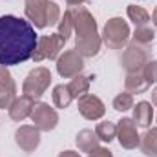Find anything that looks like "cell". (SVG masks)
<instances>
[{
	"instance_id": "obj_22",
	"label": "cell",
	"mask_w": 157,
	"mask_h": 157,
	"mask_svg": "<svg viewBox=\"0 0 157 157\" xmlns=\"http://www.w3.org/2000/svg\"><path fill=\"white\" fill-rule=\"evenodd\" d=\"M51 97H53L55 108H59V110H66V108L71 104V101H73V97H71V93H70V90H68L66 84H57V86L53 88Z\"/></svg>"
},
{
	"instance_id": "obj_10",
	"label": "cell",
	"mask_w": 157,
	"mask_h": 157,
	"mask_svg": "<svg viewBox=\"0 0 157 157\" xmlns=\"http://www.w3.org/2000/svg\"><path fill=\"white\" fill-rule=\"evenodd\" d=\"M40 130L33 124H24L20 128H17L15 132V143L17 146L26 152V154H33L40 146Z\"/></svg>"
},
{
	"instance_id": "obj_12",
	"label": "cell",
	"mask_w": 157,
	"mask_h": 157,
	"mask_svg": "<svg viewBox=\"0 0 157 157\" xmlns=\"http://www.w3.org/2000/svg\"><path fill=\"white\" fill-rule=\"evenodd\" d=\"M117 139L124 150H135L139 146L141 135L137 133V124L132 117H122L117 122Z\"/></svg>"
},
{
	"instance_id": "obj_25",
	"label": "cell",
	"mask_w": 157,
	"mask_h": 157,
	"mask_svg": "<svg viewBox=\"0 0 157 157\" xmlns=\"http://www.w3.org/2000/svg\"><path fill=\"white\" fill-rule=\"evenodd\" d=\"M112 106H113V110H115V112H121V113H124V112L132 110V108L135 106V104H133V95H132V93H128V91L124 90L122 93H119L117 97L113 99Z\"/></svg>"
},
{
	"instance_id": "obj_11",
	"label": "cell",
	"mask_w": 157,
	"mask_h": 157,
	"mask_svg": "<svg viewBox=\"0 0 157 157\" xmlns=\"http://www.w3.org/2000/svg\"><path fill=\"white\" fill-rule=\"evenodd\" d=\"M77 106H78V113L88 121H99L106 113L104 102L97 95H91V93H84L82 97H78Z\"/></svg>"
},
{
	"instance_id": "obj_20",
	"label": "cell",
	"mask_w": 157,
	"mask_h": 157,
	"mask_svg": "<svg viewBox=\"0 0 157 157\" xmlns=\"http://www.w3.org/2000/svg\"><path fill=\"white\" fill-rule=\"evenodd\" d=\"M126 15L128 18L135 24V28H141V26H148L150 24V13L143 7V6H137V4H132L126 7Z\"/></svg>"
},
{
	"instance_id": "obj_4",
	"label": "cell",
	"mask_w": 157,
	"mask_h": 157,
	"mask_svg": "<svg viewBox=\"0 0 157 157\" xmlns=\"http://www.w3.org/2000/svg\"><path fill=\"white\" fill-rule=\"evenodd\" d=\"M130 37H132L130 26H128V22L122 20L121 17L110 18V20L104 24L102 35H101L102 42H104L110 49H122V48H126Z\"/></svg>"
},
{
	"instance_id": "obj_16",
	"label": "cell",
	"mask_w": 157,
	"mask_h": 157,
	"mask_svg": "<svg viewBox=\"0 0 157 157\" xmlns=\"http://www.w3.org/2000/svg\"><path fill=\"white\" fill-rule=\"evenodd\" d=\"M124 88L128 93L132 95H139V93H144L148 91L150 88V82L144 78L143 71H135V73H126V78H124Z\"/></svg>"
},
{
	"instance_id": "obj_13",
	"label": "cell",
	"mask_w": 157,
	"mask_h": 157,
	"mask_svg": "<svg viewBox=\"0 0 157 157\" xmlns=\"http://www.w3.org/2000/svg\"><path fill=\"white\" fill-rule=\"evenodd\" d=\"M17 99V82L7 68L0 66V108L6 110Z\"/></svg>"
},
{
	"instance_id": "obj_6",
	"label": "cell",
	"mask_w": 157,
	"mask_h": 157,
	"mask_svg": "<svg viewBox=\"0 0 157 157\" xmlns=\"http://www.w3.org/2000/svg\"><path fill=\"white\" fill-rule=\"evenodd\" d=\"M64 44H66V40L60 39L59 33H51V35L40 37L37 40V48L33 51L31 60L33 62H42V60H55V59H59Z\"/></svg>"
},
{
	"instance_id": "obj_17",
	"label": "cell",
	"mask_w": 157,
	"mask_h": 157,
	"mask_svg": "<svg viewBox=\"0 0 157 157\" xmlns=\"http://www.w3.org/2000/svg\"><path fill=\"white\" fill-rule=\"evenodd\" d=\"M75 144H77L78 152H86V154H90L91 150H95V148L99 146V137H97V133H95L93 130L84 128V130H80V132L77 133V137H75Z\"/></svg>"
},
{
	"instance_id": "obj_21",
	"label": "cell",
	"mask_w": 157,
	"mask_h": 157,
	"mask_svg": "<svg viewBox=\"0 0 157 157\" xmlns=\"http://www.w3.org/2000/svg\"><path fill=\"white\" fill-rule=\"evenodd\" d=\"M155 40V29L150 28V26H141V28H135L133 35H132V42L141 46V48H150V44Z\"/></svg>"
},
{
	"instance_id": "obj_31",
	"label": "cell",
	"mask_w": 157,
	"mask_h": 157,
	"mask_svg": "<svg viewBox=\"0 0 157 157\" xmlns=\"http://www.w3.org/2000/svg\"><path fill=\"white\" fill-rule=\"evenodd\" d=\"M152 102H154V104L157 106V88L154 90V91H152Z\"/></svg>"
},
{
	"instance_id": "obj_3",
	"label": "cell",
	"mask_w": 157,
	"mask_h": 157,
	"mask_svg": "<svg viewBox=\"0 0 157 157\" xmlns=\"http://www.w3.org/2000/svg\"><path fill=\"white\" fill-rule=\"evenodd\" d=\"M24 11L33 28L44 29L48 26H57L62 11L53 0H24Z\"/></svg>"
},
{
	"instance_id": "obj_2",
	"label": "cell",
	"mask_w": 157,
	"mask_h": 157,
	"mask_svg": "<svg viewBox=\"0 0 157 157\" xmlns=\"http://www.w3.org/2000/svg\"><path fill=\"white\" fill-rule=\"evenodd\" d=\"M73 20V33H75V49L84 59H93L99 55L102 39L97 31V20L90 13L88 7L80 6H70L68 7Z\"/></svg>"
},
{
	"instance_id": "obj_8",
	"label": "cell",
	"mask_w": 157,
	"mask_h": 157,
	"mask_svg": "<svg viewBox=\"0 0 157 157\" xmlns=\"http://www.w3.org/2000/svg\"><path fill=\"white\" fill-rule=\"evenodd\" d=\"M84 70V57L77 49H66L57 59V73L62 78H73Z\"/></svg>"
},
{
	"instance_id": "obj_27",
	"label": "cell",
	"mask_w": 157,
	"mask_h": 157,
	"mask_svg": "<svg viewBox=\"0 0 157 157\" xmlns=\"http://www.w3.org/2000/svg\"><path fill=\"white\" fill-rule=\"evenodd\" d=\"M88 157H113V154L108 150V148H104V146H97L95 150H91Z\"/></svg>"
},
{
	"instance_id": "obj_1",
	"label": "cell",
	"mask_w": 157,
	"mask_h": 157,
	"mask_svg": "<svg viewBox=\"0 0 157 157\" xmlns=\"http://www.w3.org/2000/svg\"><path fill=\"white\" fill-rule=\"evenodd\" d=\"M37 40L39 37L29 20L15 15L0 17V66L9 68L29 60Z\"/></svg>"
},
{
	"instance_id": "obj_9",
	"label": "cell",
	"mask_w": 157,
	"mask_h": 157,
	"mask_svg": "<svg viewBox=\"0 0 157 157\" xmlns=\"http://www.w3.org/2000/svg\"><path fill=\"white\" fill-rule=\"evenodd\" d=\"M31 122L40 132H53L59 124V113L55 108H51L48 102H35L31 112Z\"/></svg>"
},
{
	"instance_id": "obj_30",
	"label": "cell",
	"mask_w": 157,
	"mask_h": 157,
	"mask_svg": "<svg viewBox=\"0 0 157 157\" xmlns=\"http://www.w3.org/2000/svg\"><path fill=\"white\" fill-rule=\"evenodd\" d=\"M152 22H154V26H155V29H157V6H155V9H154V13H152Z\"/></svg>"
},
{
	"instance_id": "obj_26",
	"label": "cell",
	"mask_w": 157,
	"mask_h": 157,
	"mask_svg": "<svg viewBox=\"0 0 157 157\" xmlns=\"http://www.w3.org/2000/svg\"><path fill=\"white\" fill-rule=\"evenodd\" d=\"M141 71L150 84H157V60H148Z\"/></svg>"
},
{
	"instance_id": "obj_23",
	"label": "cell",
	"mask_w": 157,
	"mask_h": 157,
	"mask_svg": "<svg viewBox=\"0 0 157 157\" xmlns=\"http://www.w3.org/2000/svg\"><path fill=\"white\" fill-rule=\"evenodd\" d=\"M95 133L99 137V141L102 143H112L117 137V124L112 121H102L95 126Z\"/></svg>"
},
{
	"instance_id": "obj_15",
	"label": "cell",
	"mask_w": 157,
	"mask_h": 157,
	"mask_svg": "<svg viewBox=\"0 0 157 157\" xmlns=\"http://www.w3.org/2000/svg\"><path fill=\"white\" fill-rule=\"evenodd\" d=\"M133 110V122L137 124V128H150L152 121H154V108H152V102H146V101H141L137 102V106L132 108Z\"/></svg>"
},
{
	"instance_id": "obj_32",
	"label": "cell",
	"mask_w": 157,
	"mask_h": 157,
	"mask_svg": "<svg viewBox=\"0 0 157 157\" xmlns=\"http://www.w3.org/2000/svg\"><path fill=\"white\" fill-rule=\"evenodd\" d=\"M155 119H157V115H155Z\"/></svg>"
},
{
	"instance_id": "obj_14",
	"label": "cell",
	"mask_w": 157,
	"mask_h": 157,
	"mask_svg": "<svg viewBox=\"0 0 157 157\" xmlns=\"http://www.w3.org/2000/svg\"><path fill=\"white\" fill-rule=\"evenodd\" d=\"M35 99L28 97V95H22V97H17L13 101V104L7 108V113L9 119L15 121V122H22L24 119H28L33 112V106H35Z\"/></svg>"
},
{
	"instance_id": "obj_5",
	"label": "cell",
	"mask_w": 157,
	"mask_h": 157,
	"mask_svg": "<svg viewBox=\"0 0 157 157\" xmlns=\"http://www.w3.org/2000/svg\"><path fill=\"white\" fill-rule=\"evenodd\" d=\"M49 84H51V71L48 68H44V66H39V68L31 70L28 73V77L24 78L22 93L37 101V99H40L46 93Z\"/></svg>"
},
{
	"instance_id": "obj_7",
	"label": "cell",
	"mask_w": 157,
	"mask_h": 157,
	"mask_svg": "<svg viewBox=\"0 0 157 157\" xmlns=\"http://www.w3.org/2000/svg\"><path fill=\"white\" fill-rule=\"evenodd\" d=\"M148 60H150L148 49L146 48H141V46H137L133 42L126 44V48L122 51V57H121V64H122V68H124L126 73L141 71Z\"/></svg>"
},
{
	"instance_id": "obj_24",
	"label": "cell",
	"mask_w": 157,
	"mask_h": 157,
	"mask_svg": "<svg viewBox=\"0 0 157 157\" xmlns=\"http://www.w3.org/2000/svg\"><path fill=\"white\" fill-rule=\"evenodd\" d=\"M57 33L60 35L62 40H68L71 35H73V20H71V13L70 9L64 11V15L60 17L59 24H57Z\"/></svg>"
},
{
	"instance_id": "obj_18",
	"label": "cell",
	"mask_w": 157,
	"mask_h": 157,
	"mask_svg": "<svg viewBox=\"0 0 157 157\" xmlns=\"http://www.w3.org/2000/svg\"><path fill=\"white\" fill-rule=\"evenodd\" d=\"M139 148L146 157H157V126L146 128L144 135H141Z\"/></svg>"
},
{
	"instance_id": "obj_29",
	"label": "cell",
	"mask_w": 157,
	"mask_h": 157,
	"mask_svg": "<svg viewBox=\"0 0 157 157\" xmlns=\"http://www.w3.org/2000/svg\"><path fill=\"white\" fill-rule=\"evenodd\" d=\"M70 6H80V4H84V2H88V0H66Z\"/></svg>"
},
{
	"instance_id": "obj_28",
	"label": "cell",
	"mask_w": 157,
	"mask_h": 157,
	"mask_svg": "<svg viewBox=\"0 0 157 157\" xmlns=\"http://www.w3.org/2000/svg\"><path fill=\"white\" fill-rule=\"evenodd\" d=\"M59 157H80V154L73 152V150H64V152L59 154Z\"/></svg>"
},
{
	"instance_id": "obj_19",
	"label": "cell",
	"mask_w": 157,
	"mask_h": 157,
	"mask_svg": "<svg viewBox=\"0 0 157 157\" xmlns=\"http://www.w3.org/2000/svg\"><path fill=\"white\" fill-rule=\"evenodd\" d=\"M93 78H95L93 75H82V73L75 75V77L70 80V84H68V90H70L71 97H73V99H78V97H82L84 93H88L90 84H91Z\"/></svg>"
}]
</instances>
